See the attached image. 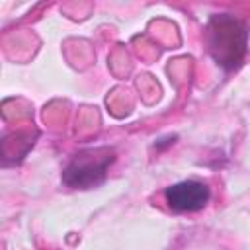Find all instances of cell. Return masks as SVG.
I'll return each mask as SVG.
<instances>
[{"label": "cell", "mask_w": 250, "mask_h": 250, "mask_svg": "<svg viewBox=\"0 0 250 250\" xmlns=\"http://www.w3.org/2000/svg\"><path fill=\"white\" fill-rule=\"evenodd\" d=\"M246 41L248 29L244 21L230 14L211 16L207 23V45L219 66L225 70L238 68L246 55Z\"/></svg>", "instance_id": "1"}, {"label": "cell", "mask_w": 250, "mask_h": 250, "mask_svg": "<svg viewBox=\"0 0 250 250\" xmlns=\"http://www.w3.org/2000/svg\"><path fill=\"white\" fill-rule=\"evenodd\" d=\"M115 160V150L109 146L86 148L72 156L62 172V182L68 188L88 189L102 184L107 176L109 164Z\"/></svg>", "instance_id": "2"}, {"label": "cell", "mask_w": 250, "mask_h": 250, "mask_svg": "<svg viewBox=\"0 0 250 250\" xmlns=\"http://www.w3.org/2000/svg\"><path fill=\"white\" fill-rule=\"evenodd\" d=\"M211 197L207 184L197 180H184L164 189V199L168 207L176 213H195L201 211Z\"/></svg>", "instance_id": "3"}]
</instances>
